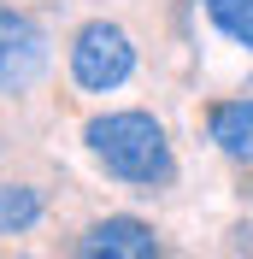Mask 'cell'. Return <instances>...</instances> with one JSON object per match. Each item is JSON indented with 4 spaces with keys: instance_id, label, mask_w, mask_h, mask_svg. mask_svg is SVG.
<instances>
[{
    "instance_id": "6da1fadb",
    "label": "cell",
    "mask_w": 253,
    "mask_h": 259,
    "mask_svg": "<svg viewBox=\"0 0 253 259\" xmlns=\"http://www.w3.org/2000/svg\"><path fill=\"white\" fill-rule=\"evenodd\" d=\"M82 142L106 165V177L130 183V189H165L177 177L171 142H165V124L153 112H100L82 124Z\"/></svg>"
},
{
    "instance_id": "7a4b0ae2",
    "label": "cell",
    "mask_w": 253,
    "mask_h": 259,
    "mask_svg": "<svg viewBox=\"0 0 253 259\" xmlns=\"http://www.w3.org/2000/svg\"><path fill=\"white\" fill-rule=\"evenodd\" d=\"M136 71V41H130L124 24L112 18H95L71 35V82L89 89V95H112L118 82H130Z\"/></svg>"
},
{
    "instance_id": "3957f363",
    "label": "cell",
    "mask_w": 253,
    "mask_h": 259,
    "mask_svg": "<svg viewBox=\"0 0 253 259\" xmlns=\"http://www.w3.org/2000/svg\"><path fill=\"white\" fill-rule=\"evenodd\" d=\"M48 65V35L24 12H0V95H24Z\"/></svg>"
},
{
    "instance_id": "277c9868",
    "label": "cell",
    "mask_w": 253,
    "mask_h": 259,
    "mask_svg": "<svg viewBox=\"0 0 253 259\" xmlns=\"http://www.w3.org/2000/svg\"><path fill=\"white\" fill-rule=\"evenodd\" d=\"M77 259H159V236H153V224H142V218L112 212V218H100V224L82 230Z\"/></svg>"
},
{
    "instance_id": "5b68a950",
    "label": "cell",
    "mask_w": 253,
    "mask_h": 259,
    "mask_svg": "<svg viewBox=\"0 0 253 259\" xmlns=\"http://www.w3.org/2000/svg\"><path fill=\"white\" fill-rule=\"evenodd\" d=\"M206 136L218 142V153L230 159L253 165V100H218V106H206Z\"/></svg>"
},
{
    "instance_id": "8992f818",
    "label": "cell",
    "mask_w": 253,
    "mask_h": 259,
    "mask_svg": "<svg viewBox=\"0 0 253 259\" xmlns=\"http://www.w3.org/2000/svg\"><path fill=\"white\" fill-rule=\"evenodd\" d=\"M41 224V194L30 183H0V236H24Z\"/></svg>"
},
{
    "instance_id": "52a82bcc",
    "label": "cell",
    "mask_w": 253,
    "mask_h": 259,
    "mask_svg": "<svg viewBox=\"0 0 253 259\" xmlns=\"http://www.w3.org/2000/svg\"><path fill=\"white\" fill-rule=\"evenodd\" d=\"M206 18H212L236 48H253V0H206Z\"/></svg>"
}]
</instances>
